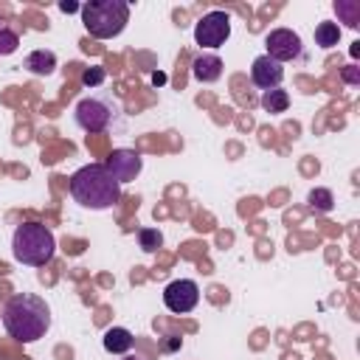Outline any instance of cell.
<instances>
[{"instance_id":"1","label":"cell","mask_w":360,"mask_h":360,"mask_svg":"<svg viewBox=\"0 0 360 360\" xmlns=\"http://www.w3.org/2000/svg\"><path fill=\"white\" fill-rule=\"evenodd\" d=\"M3 326L20 343H34L51 329V307L34 292H17L3 307Z\"/></svg>"},{"instance_id":"2","label":"cell","mask_w":360,"mask_h":360,"mask_svg":"<svg viewBox=\"0 0 360 360\" xmlns=\"http://www.w3.org/2000/svg\"><path fill=\"white\" fill-rule=\"evenodd\" d=\"M70 197L82 208L104 211V208L118 205L121 183L107 172L104 163H87L79 172H73V177H70Z\"/></svg>"},{"instance_id":"3","label":"cell","mask_w":360,"mask_h":360,"mask_svg":"<svg viewBox=\"0 0 360 360\" xmlns=\"http://www.w3.org/2000/svg\"><path fill=\"white\" fill-rule=\"evenodd\" d=\"M11 253L20 264H28V267H42L53 259L56 253V239L51 233L48 225L42 222H22L14 228V236H11Z\"/></svg>"},{"instance_id":"4","label":"cell","mask_w":360,"mask_h":360,"mask_svg":"<svg viewBox=\"0 0 360 360\" xmlns=\"http://www.w3.org/2000/svg\"><path fill=\"white\" fill-rule=\"evenodd\" d=\"M82 22L90 37L112 39L129 22V3L127 0H90L82 6Z\"/></svg>"},{"instance_id":"5","label":"cell","mask_w":360,"mask_h":360,"mask_svg":"<svg viewBox=\"0 0 360 360\" xmlns=\"http://www.w3.org/2000/svg\"><path fill=\"white\" fill-rule=\"evenodd\" d=\"M73 118L84 132H104L121 121V104L112 96H87L76 104Z\"/></svg>"},{"instance_id":"6","label":"cell","mask_w":360,"mask_h":360,"mask_svg":"<svg viewBox=\"0 0 360 360\" xmlns=\"http://www.w3.org/2000/svg\"><path fill=\"white\" fill-rule=\"evenodd\" d=\"M228 37H231V17L219 8L202 14L194 25V42L200 48H219V45H225Z\"/></svg>"},{"instance_id":"7","label":"cell","mask_w":360,"mask_h":360,"mask_svg":"<svg viewBox=\"0 0 360 360\" xmlns=\"http://www.w3.org/2000/svg\"><path fill=\"white\" fill-rule=\"evenodd\" d=\"M197 301H200V287H197V281H191V278H174V281H169L166 290H163V304H166V309L174 312V315L191 312V309L197 307Z\"/></svg>"},{"instance_id":"8","label":"cell","mask_w":360,"mask_h":360,"mask_svg":"<svg viewBox=\"0 0 360 360\" xmlns=\"http://www.w3.org/2000/svg\"><path fill=\"white\" fill-rule=\"evenodd\" d=\"M264 45H267V56L281 62V65L301 56V37L295 31H290V28H273L267 34Z\"/></svg>"},{"instance_id":"9","label":"cell","mask_w":360,"mask_h":360,"mask_svg":"<svg viewBox=\"0 0 360 360\" xmlns=\"http://www.w3.org/2000/svg\"><path fill=\"white\" fill-rule=\"evenodd\" d=\"M107 172L118 180V183H129L141 174L143 169V158L135 152V149H112L110 158H107Z\"/></svg>"},{"instance_id":"10","label":"cell","mask_w":360,"mask_h":360,"mask_svg":"<svg viewBox=\"0 0 360 360\" xmlns=\"http://www.w3.org/2000/svg\"><path fill=\"white\" fill-rule=\"evenodd\" d=\"M281 79H284V65H281V62L270 59L267 53H262V56L253 59V65H250V82H253L256 87L273 90V87L281 84Z\"/></svg>"},{"instance_id":"11","label":"cell","mask_w":360,"mask_h":360,"mask_svg":"<svg viewBox=\"0 0 360 360\" xmlns=\"http://www.w3.org/2000/svg\"><path fill=\"white\" fill-rule=\"evenodd\" d=\"M222 59L217 56V53H200L194 62H191V76L197 79V82H202V84H211V82H217L219 76H222Z\"/></svg>"},{"instance_id":"12","label":"cell","mask_w":360,"mask_h":360,"mask_svg":"<svg viewBox=\"0 0 360 360\" xmlns=\"http://www.w3.org/2000/svg\"><path fill=\"white\" fill-rule=\"evenodd\" d=\"M101 346L110 352V354H127L132 346H135V335L124 326H110L101 338Z\"/></svg>"},{"instance_id":"13","label":"cell","mask_w":360,"mask_h":360,"mask_svg":"<svg viewBox=\"0 0 360 360\" xmlns=\"http://www.w3.org/2000/svg\"><path fill=\"white\" fill-rule=\"evenodd\" d=\"M22 68L34 76H51L56 70V53L48 51V48H39V51H31L22 62Z\"/></svg>"},{"instance_id":"14","label":"cell","mask_w":360,"mask_h":360,"mask_svg":"<svg viewBox=\"0 0 360 360\" xmlns=\"http://www.w3.org/2000/svg\"><path fill=\"white\" fill-rule=\"evenodd\" d=\"M290 107V93L281 90V87H273V90H264L262 93V110L270 112V115H278V112H287Z\"/></svg>"},{"instance_id":"15","label":"cell","mask_w":360,"mask_h":360,"mask_svg":"<svg viewBox=\"0 0 360 360\" xmlns=\"http://www.w3.org/2000/svg\"><path fill=\"white\" fill-rule=\"evenodd\" d=\"M307 202H309V208H312L315 214H329V211L335 208V197H332V191L323 188V186L312 188V191L307 194Z\"/></svg>"},{"instance_id":"16","label":"cell","mask_w":360,"mask_h":360,"mask_svg":"<svg viewBox=\"0 0 360 360\" xmlns=\"http://www.w3.org/2000/svg\"><path fill=\"white\" fill-rule=\"evenodd\" d=\"M338 39H340V25L338 22H318L315 25V45L332 48V45H338Z\"/></svg>"},{"instance_id":"17","label":"cell","mask_w":360,"mask_h":360,"mask_svg":"<svg viewBox=\"0 0 360 360\" xmlns=\"http://www.w3.org/2000/svg\"><path fill=\"white\" fill-rule=\"evenodd\" d=\"M138 245H141V250L155 253V250L163 245V233H160L158 228H141V231H138Z\"/></svg>"},{"instance_id":"18","label":"cell","mask_w":360,"mask_h":360,"mask_svg":"<svg viewBox=\"0 0 360 360\" xmlns=\"http://www.w3.org/2000/svg\"><path fill=\"white\" fill-rule=\"evenodd\" d=\"M17 45H20L17 31H14V28H8L6 22H0V56L14 53V51H17Z\"/></svg>"},{"instance_id":"19","label":"cell","mask_w":360,"mask_h":360,"mask_svg":"<svg viewBox=\"0 0 360 360\" xmlns=\"http://www.w3.org/2000/svg\"><path fill=\"white\" fill-rule=\"evenodd\" d=\"M104 79H107V70L101 65H90V68L82 70V84L84 87H98V84H104Z\"/></svg>"},{"instance_id":"20","label":"cell","mask_w":360,"mask_h":360,"mask_svg":"<svg viewBox=\"0 0 360 360\" xmlns=\"http://www.w3.org/2000/svg\"><path fill=\"white\" fill-rule=\"evenodd\" d=\"M335 11H346V14H349V25H352V28H357V25H360V17H357L360 6H357V3H335Z\"/></svg>"},{"instance_id":"21","label":"cell","mask_w":360,"mask_h":360,"mask_svg":"<svg viewBox=\"0 0 360 360\" xmlns=\"http://www.w3.org/2000/svg\"><path fill=\"white\" fill-rule=\"evenodd\" d=\"M340 76H343L346 84H360V68H357V65H346V68L340 70Z\"/></svg>"},{"instance_id":"22","label":"cell","mask_w":360,"mask_h":360,"mask_svg":"<svg viewBox=\"0 0 360 360\" xmlns=\"http://www.w3.org/2000/svg\"><path fill=\"white\" fill-rule=\"evenodd\" d=\"M160 349H163V352H174V349H180V338H177V335H166V340L160 343Z\"/></svg>"},{"instance_id":"23","label":"cell","mask_w":360,"mask_h":360,"mask_svg":"<svg viewBox=\"0 0 360 360\" xmlns=\"http://www.w3.org/2000/svg\"><path fill=\"white\" fill-rule=\"evenodd\" d=\"M59 11L73 14V11H82V6H79V3H70V0H62V3H59Z\"/></svg>"},{"instance_id":"24","label":"cell","mask_w":360,"mask_h":360,"mask_svg":"<svg viewBox=\"0 0 360 360\" xmlns=\"http://www.w3.org/2000/svg\"><path fill=\"white\" fill-rule=\"evenodd\" d=\"M121 360H143V357H141L138 352H135V354H132V352H127V354H121Z\"/></svg>"},{"instance_id":"25","label":"cell","mask_w":360,"mask_h":360,"mask_svg":"<svg viewBox=\"0 0 360 360\" xmlns=\"http://www.w3.org/2000/svg\"><path fill=\"white\" fill-rule=\"evenodd\" d=\"M152 82H155V84H163V82H166V76H163V73H155V76H152Z\"/></svg>"}]
</instances>
